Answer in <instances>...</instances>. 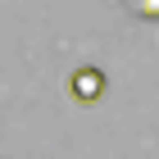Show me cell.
I'll return each mask as SVG.
<instances>
[{
	"mask_svg": "<svg viewBox=\"0 0 159 159\" xmlns=\"http://www.w3.org/2000/svg\"><path fill=\"white\" fill-rule=\"evenodd\" d=\"M68 86H73V100H77V105H91V100L105 96V73H100V68H77Z\"/></svg>",
	"mask_w": 159,
	"mask_h": 159,
	"instance_id": "cell-1",
	"label": "cell"
},
{
	"mask_svg": "<svg viewBox=\"0 0 159 159\" xmlns=\"http://www.w3.org/2000/svg\"><path fill=\"white\" fill-rule=\"evenodd\" d=\"M136 18H159V0H132Z\"/></svg>",
	"mask_w": 159,
	"mask_h": 159,
	"instance_id": "cell-2",
	"label": "cell"
}]
</instances>
